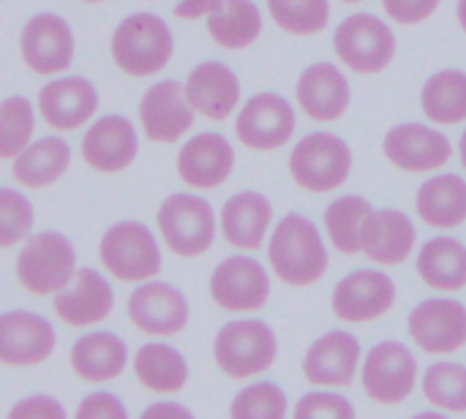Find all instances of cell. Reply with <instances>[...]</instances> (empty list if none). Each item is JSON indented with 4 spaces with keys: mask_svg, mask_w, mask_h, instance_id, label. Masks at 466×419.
I'll list each match as a JSON object with an SVG mask.
<instances>
[{
    "mask_svg": "<svg viewBox=\"0 0 466 419\" xmlns=\"http://www.w3.org/2000/svg\"><path fill=\"white\" fill-rule=\"evenodd\" d=\"M268 259L273 273L287 286H311L328 270V248L319 229L300 213H289L276 224Z\"/></svg>",
    "mask_w": 466,
    "mask_h": 419,
    "instance_id": "cell-1",
    "label": "cell"
},
{
    "mask_svg": "<svg viewBox=\"0 0 466 419\" xmlns=\"http://www.w3.org/2000/svg\"><path fill=\"white\" fill-rule=\"evenodd\" d=\"M175 52V38L167 22L156 14L126 16L112 35V60L128 76H150L161 71Z\"/></svg>",
    "mask_w": 466,
    "mask_h": 419,
    "instance_id": "cell-2",
    "label": "cell"
},
{
    "mask_svg": "<svg viewBox=\"0 0 466 419\" xmlns=\"http://www.w3.org/2000/svg\"><path fill=\"white\" fill-rule=\"evenodd\" d=\"M276 333L257 319L229 322L213 341V357L229 379H251L276 363Z\"/></svg>",
    "mask_w": 466,
    "mask_h": 419,
    "instance_id": "cell-3",
    "label": "cell"
},
{
    "mask_svg": "<svg viewBox=\"0 0 466 419\" xmlns=\"http://www.w3.org/2000/svg\"><path fill=\"white\" fill-rule=\"evenodd\" d=\"M76 254L60 232H41L30 237L16 256V278L30 294H57L74 278Z\"/></svg>",
    "mask_w": 466,
    "mask_h": 419,
    "instance_id": "cell-4",
    "label": "cell"
},
{
    "mask_svg": "<svg viewBox=\"0 0 466 419\" xmlns=\"http://www.w3.org/2000/svg\"><path fill=\"white\" fill-rule=\"evenodd\" d=\"M352 172V150L341 136L317 131L298 142L289 155V175L292 180L311 191L328 194L347 183Z\"/></svg>",
    "mask_w": 466,
    "mask_h": 419,
    "instance_id": "cell-5",
    "label": "cell"
},
{
    "mask_svg": "<svg viewBox=\"0 0 466 419\" xmlns=\"http://www.w3.org/2000/svg\"><path fill=\"white\" fill-rule=\"evenodd\" d=\"M101 264L117 281H150L161 270V251L153 232L139 221H120L109 226L98 245Z\"/></svg>",
    "mask_w": 466,
    "mask_h": 419,
    "instance_id": "cell-6",
    "label": "cell"
},
{
    "mask_svg": "<svg viewBox=\"0 0 466 419\" xmlns=\"http://www.w3.org/2000/svg\"><path fill=\"white\" fill-rule=\"evenodd\" d=\"M333 46H336V55L341 57V63L358 74H380L396 57V35L374 14L347 16L336 27Z\"/></svg>",
    "mask_w": 466,
    "mask_h": 419,
    "instance_id": "cell-7",
    "label": "cell"
},
{
    "mask_svg": "<svg viewBox=\"0 0 466 419\" xmlns=\"http://www.w3.org/2000/svg\"><path fill=\"white\" fill-rule=\"evenodd\" d=\"M158 229L172 248V254L183 259L202 256L216 240V215L210 202L194 194H172L158 207Z\"/></svg>",
    "mask_w": 466,
    "mask_h": 419,
    "instance_id": "cell-8",
    "label": "cell"
},
{
    "mask_svg": "<svg viewBox=\"0 0 466 419\" xmlns=\"http://www.w3.org/2000/svg\"><path fill=\"white\" fill-rule=\"evenodd\" d=\"M415 379H418V360L399 341L377 344L371 354L366 357L363 390L377 404H385V406L404 404L415 390Z\"/></svg>",
    "mask_w": 466,
    "mask_h": 419,
    "instance_id": "cell-9",
    "label": "cell"
},
{
    "mask_svg": "<svg viewBox=\"0 0 466 419\" xmlns=\"http://www.w3.org/2000/svg\"><path fill=\"white\" fill-rule=\"evenodd\" d=\"M210 297L229 314L259 311L270 297V278L257 259L229 256L210 275Z\"/></svg>",
    "mask_w": 466,
    "mask_h": 419,
    "instance_id": "cell-10",
    "label": "cell"
},
{
    "mask_svg": "<svg viewBox=\"0 0 466 419\" xmlns=\"http://www.w3.org/2000/svg\"><path fill=\"white\" fill-rule=\"evenodd\" d=\"M22 60L33 74H60L74 60V33L57 14H35L27 19L19 35Z\"/></svg>",
    "mask_w": 466,
    "mask_h": 419,
    "instance_id": "cell-11",
    "label": "cell"
},
{
    "mask_svg": "<svg viewBox=\"0 0 466 419\" xmlns=\"http://www.w3.org/2000/svg\"><path fill=\"white\" fill-rule=\"evenodd\" d=\"M235 134L251 150H279L295 134V109L279 93H259L240 109Z\"/></svg>",
    "mask_w": 466,
    "mask_h": 419,
    "instance_id": "cell-12",
    "label": "cell"
},
{
    "mask_svg": "<svg viewBox=\"0 0 466 419\" xmlns=\"http://www.w3.org/2000/svg\"><path fill=\"white\" fill-rule=\"evenodd\" d=\"M396 303V284L380 270H355L333 289V311L350 324H366L385 316Z\"/></svg>",
    "mask_w": 466,
    "mask_h": 419,
    "instance_id": "cell-13",
    "label": "cell"
},
{
    "mask_svg": "<svg viewBox=\"0 0 466 419\" xmlns=\"http://www.w3.org/2000/svg\"><path fill=\"white\" fill-rule=\"evenodd\" d=\"M128 319L145 335H177L188 324V303L164 281H145L128 297Z\"/></svg>",
    "mask_w": 466,
    "mask_h": 419,
    "instance_id": "cell-14",
    "label": "cell"
},
{
    "mask_svg": "<svg viewBox=\"0 0 466 419\" xmlns=\"http://www.w3.org/2000/svg\"><path fill=\"white\" fill-rule=\"evenodd\" d=\"M410 335L429 354H453L466 344V308L459 300H426L410 314Z\"/></svg>",
    "mask_w": 466,
    "mask_h": 419,
    "instance_id": "cell-15",
    "label": "cell"
},
{
    "mask_svg": "<svg viewBox=\"0 0 466 419\" xmlns=\"http://www.w3.org/2000/svg\"><path fill=\"white\" fill-rule=\"evenodd\" d=\"M382 150L388 161L404 172H431L445 166L453 155L451 139L420 123H404L388 131Z\"/></svg>",
    "mask_w": 466,
    "mask_h": 419,
    "instance_id": "cell-16",
    "label": "cell"
},
{
    "mask_svg": "<svg viewBox=\"0 0 466 419\" xmlns=\"http://www.w3.org/2000/svg\"><path fill=\"white\" fill-rule=\"evenodd\" d=\"M194 112L186 87L175 79L156 82L139 101V120L150 142H177L191 128Z\"/></svg>",
    "mask_w": 466,
    "mask_h": 419,
    "instance_id": "cell-17",
    "label": "cell"
},
{
    "mask_svg": "<svg viewBox=\"0 0 466 419\" xmlns=\"http://www.w3.org/2000/svg\"><path fill=\"white\" fill-rule=\"evenodd\" d=\"M52 308H55L57 319L66 322L68 327L98 324L112 314L115 292L98 270L82 267L74 273L71 284L55 294Z\"/></svg>",
    "mask_w": 466,
    "mask_h": 419,
    "instance_id": "cell-18",
    "label": "cell"
},
{
    "mask_svg": "<svg viewBox=\"0 0 466 419\" xmlns=\"http://www.w3.org/2000/svg\"><path fill=\"white\" fill-rule=\"evenodd\" d=\"M55 349L52 324L30 311H5L0 319V360L5 365H38Z\"/></svg>",
    "mask_w": 466,
    "mask_h": 419,
    "instance_id": "cell-19",
    "label": "cell"
},
{
    "mask_svg": "<svg viewBox=\"0 0 466 419\" xmlns=\"http://www.w3.org/2000/svg\"><path fill=\"white\" fill-rule=\"evenodd\" d=\"M360 363V344L352 333H325L303 360V376L317 387H350Z\"/></svg>",
    "mask_w": 466,
    "mask_h": 419,
    "instance_id": "cell-20",
    "label": "cell"
},
{
    "mask_svg": "<svg viewBox=\"0 0 466 419\" xmlns=\"http://www.w3.org/2000/svg\"><path fill=\"white\" fill-rule=\"evenodd\" d=\"M41 117L57 131H74L85 125L98 109V93L85 76H66L38 90Z\"/></svg>",
    "mask_w": 466,
    "mask_h": 419,
    "instance_id": "cell-21",
    "label": "cell"
},
{
    "mask_svg": "<svg viewBox=\"0 0 466 419\" xmlns=\"http://www.w3.org/2000/svg\"><path fill=\"white\" fill-rule=\"evenodd\" d=\"M235 166L232 145L218 134H197L177 153V175L191 188H218Z\"/></svg>",
    "mask_w": 466,
    "mask_h": 419,
    "instance_id": "cell-22",
    "label": "cell"
},
{
    "mask_svg": "<svg viewBox=\"0 0 466 419\" xmlns=\"http://www.w3.org/2000/svg\"><path fill=\"white\" fill-rule=\"evenodd\" d=\"M137 155V131L128 117L106 115L82 136V158L96 172H123Z\"/></svg>",
    "mask_w": 466,
    "mask_h": 419,
    "instance_id": "cell-23",
    "label": "cell"
},
{
    "mask_svg": "<svg viewBox=\"0 0 466 419\" xmlns=\"http://www.w3.org/2000/svg\"><path fill=\"white\" fill-rule=\"evenodd\" d=\"M183 87L188 104L208 120H227L240 101V79L218 60L199 63Z\"/></svg>",
    "mask_w": 466,
    "mask_h": 419,
    "instance_id": "cell-24",
    "label": "cell"
},
{
    "mask_svg": "<svg viewBox=\"0 0 466 419\" xmlns=\"http://www.w3.org/2000/svg\"><path fill=\"white\" fill-rule=\"evenodd\" d=\"M352 101V90L347 76L330 63L309 65L298 79V104L303 112L319 123L339 120Z\"/></svg>",
    "mask_w": 466,
    "mask_h": 419,
    "instance_id": "cell-25",
    "label": "cell"
},
{
    "mask_svg": "<svg viewBox=\"0 0 466 419\" xmlns=\"http://www.w3.org/2000/svg\"><path fill=\"white\" fill-rule=\"evenodd\" d=\"M418 240L415 224L401 210H374L363 229V254L377 264H401Z\"/></svg>",
    "mask_w": 466,
    "mask_h": 419,
    "instance_id": "cell-26",
    "label": "cell"
},
{
    "mask_svg": "<svg viewBox=\"0 0 466 419\" xmlns=\"http://www.w3.org/2000/svg\"><path fill=\"white\" fill-rule=\"evenodd\" d=\"M270 221H273V207L257 191H240L232 199H227L221 207V232L224 240L235 248H246V251L262 248Z\"/></svg>",
    "mask_w": 466,
    "mask_h": 419,
    "instance_id": "cell-27",
    "label": "cell"
},
{
    "mask_svg": "<svg viewBox=\"0 0 466 419\" xmlns=\"http://www.w3.org/2000/svg\"><path fill=\"white\" fill-rule=\"evenodd\" d=\"M128 349L112 333H87L71 346V368L85 382H112L126 371Z\"/></svg>",
    "mask_w": 466,
    "mask_h": 419,
    "instance_id": "cell-28",
    "label": "cell"
},
{
    "mask_svg": "<svg viewBox=\"0 0 466 419\" xmlns=\"http://www.w3.org/2000/svg\"><path fill=\"white\" fill-rule=\"evenodd\" d=\"M418 215L434 229H453L466 221V180L459 175H440L426 180L415 196Z\"/></svg>",
    "mask_w": 466,
    "mask_h": 419,
    "instance_id": "cell-29",
    "label": "cell"
},
{
    "mask_svg": "<svg viewBox=\"0 0 466 419\" xmlns=\"http://www.w3.org/2000/svg\"><path fill=\"white\" fill-rule=\"evenodd\" d=\"M71 164V147L60 136H44L27 145L11 164L14 177L27 188L52 185Z\"/></svg>",
    "mask_w": 466,
    "mask_h": 419,
    "instance_id": "cell-30",
    "label": "cell"
},
{
    "mask_svg": "<svg viewBox=\"0 0 466 419\" xmlns=\"http://www.w3.org/2000/svg\"><path fill=\"white\" fill-rule=\"evenodd\" d=\"M134 374L139 384L158 395H175L188 382V365L175 346L147 344L134 357Z\"/></svg>",
    "mask_w": 466,
    "mask_h": 419,
    "instance_id": "cell-31",
    "label": "cell"
},
{
    "mask_svg": "<svg viewBox=\"0 0 466 419\" xmlns=\"http://www.w3.org/2000/svg\"><path fill=\"white\" fill-rule=\"evenodd\" d=\"M420 278L440 292H459L466 286V245L456 237H434L418 254Z\"/></svg>",
    "mask_w": 466,
    "mask_h": 419,
    "instance_id": "cell-32",
    "label": "cell"
},
{
    "mask_svg": "<svg viewBox=\"0 0 466 419\" xmlns=\"http://www.w3.org/2000/svg\"><path fill=\"white\" fill-rule=\"evenodd\" d=\"M208 33L224 49H246L262 33V14L254 0H224L208 14Z\"/></svg>",
    "mask_w": 466,
    "mask_h": 419,
    "instance_id": "cell-33",
    "label": "cell"
},
{
    "mask_svg": "<svg viewBox=\"0 0 466 419\" xmlns=\"http://www.w3.org/2000/svg\"><path fill=\"white\" fill-rule=\"evenodd\" d=\"M420 106L429 120L456 125L466 120V74L456 68L437 71L429 76L420 93Z\"/></svg>",
    "mask_w": 466,
    "mask_h": 419,
    "instance_id": "cell-34",
    "label": "cell"
},
{
    "mask_svg": "<svg viewBox=\"0 0 466 419\" xmlns=\"http://www.w3.org/2000/svg\"><path fill=\"white\" fill-rule=\"evenodd\" d=\"M371 213L374 210L363 196L336 199L325 210V229H328L330 243L347 256H355L358 251H363V229Z\"/></svg>",
    "mask_w": 466,
    "mask_h": 419,
    "instance_id": "cell-35",
    "label": "cell"
},
{
    "mask_svg": "<svg viewBox=\"0 0 466 419\" xmlns=\"http://www.w3.org/2000/svg\"><path fill=\"white\" fill-rule=\"evenodd\" d=\"M423 395L445 412H466V368L456 363H434L423 376Z\"/></svg>",
    "mask_w": 466,
    "mask_h": 419,
    "instance_id": "cell-36",
    "label": "cell"
},
{
    "mask_svg": "<svg viewBox=\"0 0 466 419\" xmlns=\"http://www.w3.org/2000/svg\"><path fill=\"white\" fill-rule=\"evenodd\" d=\"M268 8L276 25L295 35L319 33L330 19L328 0H268Z\"/></svg>",
    "mask_w": 466,
    "mask_h": 419,
    "instance_id": "cell-37",
    "label": "cell"
},
{
    "mask_svg": "<svg viewBox=\"0 0 466 419\" xmlns=\"http://www.w3.org/2000/svg\"><path fill=\"white\" fill-rule=\"evenodd\" d=\"M33 136V106L25 95H11L0 104V155L16 158Z\"/></svg>",
    "mask_w": 466,
    "mask_h": 419,
    "instance_id": "cell-38",
    "label": "cell"
},
{
    "mask_svg": "<svg viewBox=\"0 0 466 419\" xmlns=\"http://www.w3.org/2000/svg\"><path fill=\"white\" fill-rule=\"evenodd\" d=\"M229 414L232 419H281L287 414V395L273 382H259L235 395Z\"/></svg>",
    "mask_w": 466,
    "mask_h": 419,
    "instance_id": "cell-39",
    "label": "cell"
},
{
    "mask_svg": "<svg viewBox=\"0 0 466 419\" xmlns=\"http://www.w3.org/2000/svg\"><path fill=\"white\" fill-rule=\"evenodd\" d=\"M0 213H3V224H0V245L11 248L16 245L22 237L30 234L33 229V205L14 188H3L0 191Z\"/></svg>",
    "mask_w": 466,
    "mask_h": 419,
    "instance_id": "cell-40",
    "label": "cell"
},
{
    "mask_svg": "<svg viewBox=\"0 0 466 419\" xmlns=\"http://www.w3.org/2000/svg\"><path fill=\"white\" fill-rule=\"evenodd\" d=\"M295 417H328V419H352L355 417V406L341 398V395H330V393H311L306 398H300V404L295 406Z\"/></svg>",
    "mask_w": 466,
    "mask_h": 419,
    "instance_id": "cell-41",
    "label": "cell"
},
{
    "mask_svg": "<svg viewBox=\"0 0 466 419\" xmlns=\"http://www.w3.org/2000/svg\"><path fill=\"white\" fill-rule=\"evenodd\" d=\"M440 3L442 0H382L385 11L399 25H418V22L429 19L437 11Z\"/></svg>",
    "mask_w": 466,
    "mask_h": 419,
    "instance_id": "cell-42",
    "label": "cell"
},
{
    "mask_svg": "<svg viewBox=\"0 0 466 419\" xmlns=\"http://www.w3.org/2000/svg\"><path fill=\"white\" fill-rule=\"evenodd\" d=\"M126 419V406L120 404V398L109 395V393H96L87 395L79 409H76V419Z\"/></svg>",
    "mask_w": 466,
    "mask_h": 419,
    "instance_id": "cell-43",
    "label": "cell"
},
{
    "mask_svg": "<svg viewBox=\"0 0 466 419\" xmlns=\"http://www.w3.org/2000/svg\"><path fill=\"white\" fill-rule=\"evenodd\" d=\"M41 417L63 419L66 417V409H63L55 398H49V395H33V398H25L22 404H16V406L8 412V419H41Z\"/></svg>",
    "mask_w": 466,
    "mask_h": 419,
    "instance_id": "cell-44",
    "label": "cell"
},
{
    "mask_svg": "<svg viewBox=\"0 0 466 419\" xmlns=\"http://www.w3.org/2000/svg\"><path fill=\"white\" fill-rule=\"evenodd\" d=\"M224 0H180L175 5V16L177 19H197V16H205L210 14L213 8H218Z\"/></svg>",
    "mask_w": 466,
    "mask_h": 419,
    "instance_id": "cell-45",
    "label": "cell"
},
{
    "mask_svg": "<svg viewBox=\"0 0 466 419\" xmlns=\"http://www.w3.org/2000/svg\"><path fill=\"white\" fill-rule=\"evenodd\" d=\"M158 414H180V417H191L188 409L177 406V404H156L150 409H145V417H158Z\"/></svg>",
    "mask_w": 466,
    "mask_h": 419,
    "instance_id": "cell-46",
    "label": "cell"
},
{
    "mask_svg": "<svg viewBox=\"0 0 466 419\" xmlns=\"http://www.w3.org/2000/svg\"><path fill=\"white\" fill-rule=\"evenodd\" d=\"M459 22H461V27H464V33H466V0H459Z\"/></svg>",
    "mask_w": 466,
    "mask_h": 419,
    "instance_id": "cell-47",
    "label": "cell"
},
{
    "mask_svg": "<svg viewBox=\"0 0 466 419\" xmlns=\"http://www.w3.org/2000/svg\"><path fill=\"white\" fill-rule=\"evenodd\" d=\"M459 153H461V164H464V169H466V131H464V136H461V145H459Z\"/></svg>",
    "mask_w": 466,
    "mask_h": 419,
    "instance_id": "cell-48",
    "label": "cell"
},
{
    "mask_svg": "<svg viewBox=\"0 0 466 419\" xmlns=\"http://www.w3.org/2000/svg\"><path fill=\"white\" fill-rule=\"evenodd\" d=\"M85 3H104V0H85Z\"/></svg>",
    "mask_w": 466,
    "mask_h": 419,
    "instance_id": "cell-49",
    "label": "cell"
},
{
    "mask_svg": "<svg viewBox=\"0 0 466 419\" xmlns=\"http://www.w3.org/2000/svg\"><path fill=\"white\" fill-rule=\"evenodd\" d=\"M344 3H363V0H344Z\"/></svg>",
    "mask_w": 466,
    "mask_h": 419,
    "instance_id": "cell-50",
    "label": "cell"
}]
</instances>
